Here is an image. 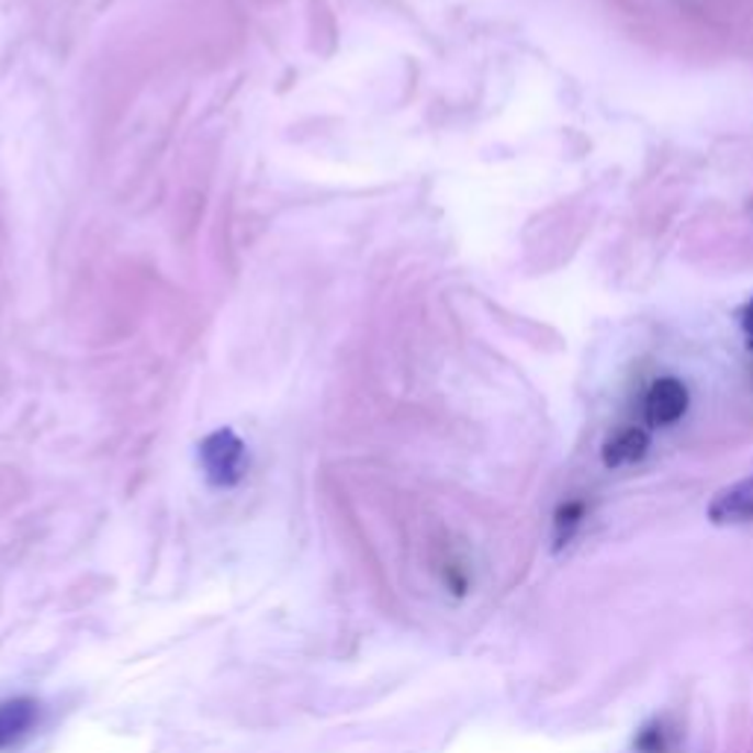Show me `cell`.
I'll list each match as a JSON object with an SVG mask.
<instances>
[{
    "label": "cell",
    "instance_id": "obj_4",
    "mask_svg": "<svg viewBox=\"0 0 753 753\" xmlns=\"http://www.w3.org/2000/svg\"><path fill=\"white\" fill-rule=\"evenodd\" d=\"M707 518L716 527H739V524L753 521V477H744L733 486L721 488L709 501Z\"/></svg>",
    "mask_w": 753,
    "mask_h": 753
},
{
    "label": "cell",
    "instance_id": "obj_3",
    "mask_svg": "<svg viewBox=\"0 0 753 753\" xmlns=\"http://www.w3.org/2000/svg\"><path fill=\"white\" fill-rule=\"evenodd\" d=\"M689 409V389L677 376H660L644 395V418L653 427H671Z\"/></svg>",
    "mask_w": 753,
    "mask_h": 753
},
{
    "label": "cell",
    "instance_id": "obj_8",
    "mask_svg": "<svg viewBox=\"0 0 753 753\" xmlns=\"http://www.w3.org/2000/svg\"><path fill=\"white\" fill-rule=\"evenodd\" d=\"M742 327H744V333H748V339H751V345H753V297L744 304V310H742Z\"/></svg>",
    "mask_w": 753,
    "mask_h": 753
},
{
    "label": "cell",
    "instance_id": "obj_1",
    "mask_svg": "<svg viewBox=\"0 0 753 753\" xmlns=\"http://www.w3.org/2000/svg\"><path fill=\"white\" fill-rule=\"evenodd\" d=\"M201 460L215 486H236L245 474V445L233 432H215L203 441Z\"/></svg>",
    "mask_w": 753,
    "mask_h": 753
},
{
    "label": "cell",
    "instance_id": "obj_5",
    "mask_svg": "<svg viewBox=\"0 0 753 753\" xmlns=\"http://www.w3.org/2000/svg\"><path fill=\"white\" fill-rule=\"evenodd\" d=\"M651 450V436L642 427H625V430L612 432L604 445V465L607 469H621V465H633L644 460Z\"/></svg>",
    "mask_w": 753,
    "mask_h": 753
},
{
    "label": "cell",
    "instance_id": "obj_7",
    "mask_svg": "<svg viewBox=\"0 0 753 753\" xmlns=\"http://www.w3.org/2000/svg\"><path fill=\"white\" fill-rule=\"evenodd\" d=\"M636 751L642 753H662L665 748V739H662V727L653 721V724H644L639 733H636Z\"/></svg>",
    "mask_w": 753,
    "mask_h": 753
},
{
    "label": "cell",
    "instance_id": "obj_2",
    "mask_svg": "<svg viewBox=\"0 0 753 753\" xmlns=\"http://www.w3.org/2000/svg\"><path fill=\"white\" fill-rule=\"evenodd\" d=\"M38 721H42V704L36 698L19 695V698L0 700V753L21 748L36 733Z\"/></svg>",
    "mask_w": 753,
    "mask_h": 753
},
{
    "label": "cell",
    "instance_id": "obj_6",
    "mask_svg": "<svg viewBox=\"0 0 753 753\" xmlns=\"http://www.w3.org/2000/svg\"><path fill=\"white\" fill-rule=\"evenodd\" d=\"M586 518V501H565L557 506L553 513V551H560L562 544L571 542V536Z\"/></svg>",
    "mask_w": 753,
    "mask_h": 753
}]
</instances>
